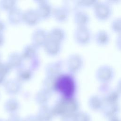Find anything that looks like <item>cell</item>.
I'll list each match as a JSON object with an SVG mask.
<instances>
[{"mask_svg":"<svg viewBox=\"0 0 121 121\" xmlns=\"http://www.w3.org/2000/svg\"><path fill=\"white\" fill-rule=\"evenodd\" d=\"M70 10L64 4L57 7L53 9L52 16L54 18L59 22H64L69 17Z\"/></svg>","mask_w":121,"mask_h":121,"instance_id":"obj_14","label":"cell"},{"mask_svg":"<svg viewBox=\"0 0 121 121\" xmlns=\"http://www.w3.org/2000/svg\"><path fill=\"white\" fill-rule=\"evenodd\" d=\"M61 43L48 38L43 47L46 54L49 56H55L60 52L61 49Z\"/></svg>","mask_w":121,"mask_h":121,"instance_id":"obj_15","label":"cell"},{"mask_svg":"<svg viewBox=\"0 0 121 121\" xmlns=\"http://www.w3.org/2000/svg\"><path fill=\"white\" fill-rule=\"evenodd\" d=\"M22 83L17 78L6 80L3 85L7 94L14 95L18 94L22 88Z\"/></svg>","mask_w":121,"mask_h":121,"instance_id":"obj_12","label":"cell"},{"mask_svg":"<svg viewBox=\"0 0 121 121\" xmlns=\"http://www.w3.org/2000/svg\"><path fill=\"white\" fill-rule=\"evenodd\" d=\"M6 121H23V119L17 114H14L10 115Z\"/></svg>","mask_w":121,"mask_h":121,"instance_id":"obj_35","label":"cell"},{"mask_svg":"<svg viewBox=\"0 0 121 121\" xmlns=\"http://www.w3.org/2000/svg\"><path fill=\"white\" fill-rule=\"evenodd\" d=\"M17 1L14 0H0V9L9 12L16 7Z\"/></svg>","mask_w":121,"mask_h":121,"instance_id":"obj_28","label":"cell"},{"mask_svg":"<svg viewBox=\"0 0 121 121\" xmlns=\"http://www.w3.org/2000/svg\"><path fill=\"white\" fill-rule=\"evenodd\" d=\"M48 38L60 43L63 42L66 37L65 31L60 27H54L48 32Z\"/></svg>","mask_w":121,"mask_h":121,"instance_id":"obj_23","label":"cell"},{"mask_svg":"<svg viewBox=\"0 0 121 121\" xmlns=\"http://www.w3.org/2000/svg\"><path fill=\"white\" fill-rule=\"evenodd\" d=\"M96 43L100 46L107 45L110 42L111 37L109 33L104 29L97 31L93 36Z\"/></svg>","mask_w":121,"mask_h":121,"instance_id":"obj_19","label":"cell"},{"mask_svg":"<svg viewBox=\"0 0 121 121\" xmlns=\"http://www.w3.org/2000/svg\"><path fill=\"white\" fill-rule=\"evenodd\" d=\"M74 21L77 26H88L90 17L87 12L78 9L74 11Z\"/></svg>","mask_w":121,"mask_h":121,"instance_id":"obj_11","label":"cell"},{"mask_svg":"<svg viewBox=\"0 0 121 121\" xmlns=\"http://www.w3.org/2000/svg\"><path fill=\"white\" fill-rule=\"evenodd\" d=\"M4 42V36L3 33H0V47L1 46Z\"/></svg>","mask_w":121,"mask_h":121,"instance_id":"obj_42","label":"cell"},{"mask_svg":"<svg viewBox=\"0 0 121 121\" xmlns=\"http://www.w3.org/2000/svg\"><path fill=\"white\" fill-rule=\"evenodd\" d=\"M4 108L5 111L10 115L17 114L20 108V104L17 99L10 98L5 102Z\"/></svg>","mask_w":121,"mask_h":121,"instance_id":"obj_22","label":"cell"},{"mask_svg":"<svg viewBox=\"0 0 121 121\" xmlns=\"http://www.w3.org/2000/svg\"><path fill=\"white\" fill-rule=\"evenodd\" d=\"M115 87L121 93V78L117 81Z\"/></svg>","mask_w":121,"mask_h":121,"instance_id":"obj_41","label":"cell"},{"mask_svg":"<svg viewBox=\"0 0 121 121\" xmlns=\"http://www.w3.org/2000/svg\"><path fill=\"white\" fill-rule=\"evenodd\" d=\"M58 77L46 76L43 80L42 88L47 90L51 93L56 91Z\"/></svg>","mask_w":121,"mask_h":121,"instance_id":"obj_26","label":"cell"},{"mask_svg":"<svg viewBox=\"0 0 121 121\" xmlns=\"http://www.w3.org/2000/svg\"><path fill=\"white\" fill-rule=\"evenodd\" d=\"M109 120V121H121V120L118 116L113 117L111 119H110Z\"/></svg>","mask_w":121,"mask_h":121,"instance_id":"obj_44","label":"cell"},{"mask_svg":"<svg viewBox=\"0 0 121 121\" xmlns=\"http://www.w3.org/2000/svg\"><path fill=\"white\" fill-rule=\"evenodd\" d=\"M6 29V25L5 23L1 19H0V33H3Z\"/></svg>","mask_w":121,"mask_h":121,"instance_id":"obj_39","label":"cell"},{"mask_svg":"<svg viewBox=\"0 0 121 121\" xmlns=\"http://www.w3.org/2000/svg\"><path fill=\"white\" fill-rule=\"evenodd\" d=\"M111 87L110 83H101L98 87V91L101 94V95H102L107 92Z\"/></svg>","mask_w":121,"mask_h":121,"instance_id":"obj_33","label":"cell"},{"mask_svg":"<svg viewBox=\"0 0 121 121\" xmlns=\"http://www.w3.org/2000/svg\"><path fill=\"white\" fill-rule=\"evenodd\" d=\"M38 48L33 43L26 45L22 50L21 54L24 60H31L37 56Z\"/></svg>","mask_w":121,"mask_h":121,"instance_id":"obj_25","label":"cell"},{"mask_svg":"<svg viewBox=\"0 0 121 121\" xmlns=\"http://www.w3.org/2000/svg\"><path fill=\"white\" fill-rule=\"evenodd\" d=\"M6 81V77L0 74V86L3 85Z\"/></svg>","mask_w":121,"mask_h":121,"instance_id":"obj_40","label":"cell"},{"mask_svg":"<svg viewBox=\"0 0 121 121\" xmlns=\"http://www.w3.org/2000/svg\"><path fill=\"white\" fill-rule=\"evenodd\" d=\"M93 8L95 16L100 21H105L108 19L112 13V5L106 0L97 1Z\"/></svg>","mask_w":121,"mask_h":121,"instance_id":"obj_4","label":"cell"},{"mask_svg":"<svg viewBox=\"0 0 121 121\" xmlns=\"http://www.w3.org/2000/svg\"><path fill=\"white\" fill-rule=\"evenodd\" d=\"M106 1L111 5L113 4L118 3L120 1V0H106Z\"/></svg>","mask_w":121,"mask_h":121,"instance_id":"obj_43","label":"cell"},{"mask_svg":"<svg viewBox=\"0 0 121 121\" xmlns=\"http://www.w3.org/2000/svg\"><path fill=\"white\" fill-rule=\"evenodd\" d=\"M84 60L79 53H73L69 55L66 59V65L69 72L75 74L79 71L83 67Z\"/></svg>","mask_w":121,"mask_h":121,"instance_id":"obj_6","label":"cell"},{"mask_svg":"<svg viewBox=\"0 0 121 121\" xmlns=\"http://www.w3.org/2000/svg\"><path fill=\"white\" fill-rule=\"evenodd\" d=\"M31 63L30 68H29L31 69L33 71L35 69H36L38 67V66L39 65V63H40L39 59L38 58V57L36 56V57H35L34 59H33L32 60H31Z\"/></svg>","mask_w":121,"mask_h":121,"instance_id":"obj_34","label":"cell"},{"mask_svg":"<svg viewBox=\"0 0 121 121\" xmlns=\"http://www.w3.org/2000/svg\"><path fill=\"white\" fill-rule=\"evenodd\" d=\"M51 94L52 93L42 88L36 93L35 97V101L40 106L47 105L50 99Z\"/></svg>","mask_w":121,"mask_h":121,"instance_id":"obj_24","label":"cell"},{"mask_svg":"<svg viewBox=\"0 0 121 121\" xmlns=\"http://www.w3.org/2000/svg\"><path fill=\"white\" fill-rule=\"evenodd\" d=\"M36 116L40 121H52L54 116L52 108L47 105L40 106Z\"/></svg>","mask_w":121,"mask_h":121,"instance_id":"obj_20","label":"cell"},{"mask_svg":"<svg viewBox=\"0 0 121 121\" xmlns=\"http://www.w3.org/2000/svg\"><path fill=\"white\" fill-rule=\"evenodd\" d=\"M40 19L36 9H29L23 12V22L29 26L36 25Z\"/></svg>","mask_w":121,"mask_h":121,"instance_id":"obj_10","label":"cell"},{"mask_svg":"<svg viewBox=\"0 0 121 121\" xmlns=\"http://www.w3.org/2000/svg\"><path fill=\"white\" fill-rule=\"evenodd\" d=\"M104 104L102 96L98 95H91L88 100V105L89 108L95 111H101Z\"/></svg>","mask_w":121,"mask_h":121,"instance_id":"obj_21","label":"cell"},{"mask_svg":"<svg viewBox=\"0 0 121 121\" xmlns=\"http://www.w3.org/2000/svg\"><path fill=\"white\" fill-rule=\"evenodd\" d=\"M23 121H40L36 115H31L27 116L24 119Z\"/></svg>","mask_w":121,"mask_h":121,"instance_id":"obj_37","label":"cell"},{"mask_svg":"<svg viewBox=\"0 0 121 121\" xmlns=\"http://www.w3.org/2000/svg\"><path fill=\"white\" fill-rule=\"evenodd\" d=\"M24 59L21 53L17 52H13L10 53L7 60V62L11 69H18L23 67Z\"/></svg>","mask_w":121,"mask_h":121,"instance_id":"obj_18","label":"cell"},{"mask_svg":"<svg viewBox=\"0 0 121 121\" xmlns=\"http://www.w3.org/2000/svg\"><path fill=\"white\" fill-rule=\"evenodd\" d=\"M111 29L118 34L121 33V17H117L112 20L111 22Z\"/></svg>","mask_w":121,"mask_h":121,"instance_id":"obj_30","label":"cell"},{"mask_svg":"<svg viewBox=\"0 0 121 121\" xmlns=\"http://www.w3.org/2000/svg\"><path fill=\"white\" fill-rule=\"evenodd\" d=\"M115 44L116 48L121 51V33L118 34L115 41Z\"/></svg>","mask_w":121,"mask_h":121,"instance_id":"obj_36","label":"cell"},{"mask_svg":"<svg viewBox=\"0 0 121 121\" xmlns=\"http://www.w3.org/2000/svg\"><path fill=\"white\" fill-rule=\"evenodd\" d=\"M75 121H91L90 115L86 112L78 111L74 115Z\"/></svg>","mask_w":121,"mask_h":121,"instance_id":"obj_31","label":"cell"},{"mask_svg":"<svg viewBox=\"0 0 121 121\" xmlns=\"http://www.w3.org/2000/svg\"><path fill=\"white\" fill-rule=\"evenodd\" d=\"M115 75L114 69L107 64L100 65L95 71V77L100 83H110L114 78Z\"/></svg>","mask_w":121,"mask_h":121,"instance_id":"obj_3","label":"cell"},{"mask_svg":"<svg viewBox=\"0 0 121 121\" xmlns=\"http://www.w3.org/2000/svg\"><path fill=\"white\" fill-rule=\"evenodd\" d=\"M0 58H1V55H0Z\"/></svg>","mask_w":121,"mask_h":121,"instance_id":"obj_46","label":"cell"},{"mask_svg":"<svg viewBox=\"0 0 121 121\" xmlns=\"http://www.w3.org/2000/svg\"><path fill=\"white\" fill-rule=\"evenodd\" d=\"M77 88V82L74 74L69 72L61 74L57 78L56 91L60 94V96L75 97Z\"/></svg>","mask_w":121,"mask_h":121,"instance_id":"obj_2","label":"cell"},{"mask_svg":"<svg viewBox=\"0 0 121 121\" xmlns=\"http://www.w3.org/2000/svg\"><path fill=\"white\" fill-rule=\"evenodd\" d=\"M0 121H4V120H2L1 119H0Z\"/></svg>","mask_w":121,"mask_h":121,"instance_id":"obj_45","label":"cell"},{"mask_svg":"<svg viewBox=\"0 0 121 121\" xmlns=\"http://www.w3.org/2000/svg\"><path fill=\"white\" fill-rule=\"evenodd\" d=\"M121 108L118 103H104L101 110L103 115L108 119L118 116Z\"/></svg>","mask_w":121,"mask_h":121,"instance_id":"obj_9","label":"cell"},{"mask_svg":"<svg viewBox=\"0 0 121 121\" xmlns=\"http://www.w3.org/2000/svg\"><path fill=\"white\" fill-rule=\"evenodd\" d=\"M52 109L54 116L61 118L72 116L79 111V104L75 97L60 96L55 102Z\"/></svg>","mask_w":121,"mask_h":121,"instance_id":"obj_1","label":"cell"},{"mask_svg":"<svg viewBox=\"0 0 121 121\" xmlns=\"http://www.w3.org/2000/svg\"><path fill=\"white\" fill-rule=\"evenodd\" d=\"M61 121H75L74 115L65 116L61 118Z\"/></svg>","mask_w":121,"mask_h":121,"instance_id":"obj_38","label":"cell"},{"mask_svg":"<svg viewBox=\"0 0 121 121\" xmlns=\"http://www.w3.org/2000/svg\"><path fill=\"white\" fill-rule=\"evenodd\" d=\"M35 2L38 4L36 11L41 19H48L52 15L53 9L47 1L38 0Z\"/></svg>","mask_w":121,"mask_h":121,"instance_id":"obj_7","label":"cell"},{"mask_svg":"<svg viewBox=\"0 0 121 121\" xmlns=\"http://www.w3.org/2000/svg\"><path fill=\"white\" fill-rule=\"evenodd\" d=\"M11 69L7 62L0 61V74L6 77L10 72Z\"/></svg>","mask_w":121,"mask_h":121,"instance_id":"obj_32","label":"cell"},{"mask_svg":"<svg viewBox=\"0 0 121 121\" xmlns=\"http://www.w3.org/2000/svg\"><path fill=\"white\" fill-rule=\"evenodd\" d=\"M101 96L104 103H118L121 96V93L116 87H111Z\"/></svg>","mask_w":121,"mask_h":121,"instance_id":"obj_16","label":"cell"},{"mask_svg":"<svg viewBox=\"0 0 121 121\" xmlns=\"http://www.w3.org/2000/svg\"><path fill=\"white\" fill-rule=\"evenodd\" d=\"M62 68L63 62L60 60L50 62L45 68L46 76L58 77L62 74Z\"/></svg>","mask_w":121,"mask_h":121,"instance_id":"obj_13","label":"cell"},{"mask_svg":"<svg viewBox=\"0 0 121 121\" xmlns=\"http://www.w3.org/2000/svg\"><path fill=\"white\" fill-rule=\"evenodd\" d=\"M48 39V32L42 28L35 29L32 35V42L37 48L43 47Z\"/></svg>","mask_w":121,"mask_h":121,"instance_id":"obj_8","label":"cell"},{"mask_svg":"<svg viewBox=\"0 0 121 121\" xmlns=\"http://www.w3.org/2000/svg\"><path fill=\"white\" fill-rule=\"evenodd\" d=\"M73 37L77 43L85 45L91 42L93 35L91 30L88 26H77L74 31Z\"/></svg>","mask_w":121,"mask_h":121,"instance_id":"obj_5","label":"cell"},{"mask_svg":"<svg viewBox=\"0 0 121 121\" xmlns=\"http://www.w3.org/2000/svg\"><path fill=\"white\" fill-rule=\"evenodd\" d=\"M23 12L19 8L16 7L8 12V21L11 25H17L23 22Z\"/></svg>","mask_w":121,"mask_h":121,"instance_id":"obj_17","label":"cell"},{"mask_svg":"<svg viewBox=\"0 0 121 121\" xmlns=\"http://www.w3.org/2000/svg\"><path fill=\"white\" fill-rule=\"evenodd\" d=\"M33 75V71L30 68L21 67L17 69V78L20 82H26L31 79Z\"/></svg>","mask_w":121,"mask_h":121,"instance_id":"obj_27","label":"cell"},{"mask_svg":"<svg viewBox=\"0 0 121 121\" xmlns=\"http://www.w3.org/2000/svg\"><path fill=\"white\" fill-rule=\"evenodd\" d=\"M98 0H77L74 1L75 3V10L77 9H81L83 7H90L92 8L96 4ZM74 10V11H75Z\"/></svg>","mask_w":121,"mask_h":121,"instance_id":"obj_29","label":"cell"}]
</instances>
